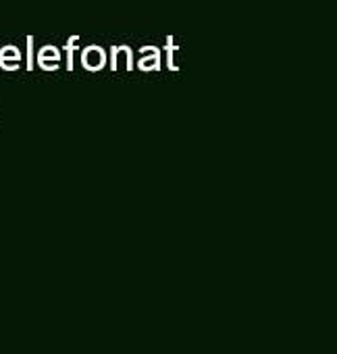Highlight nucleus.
I'll use <instances>...</instances> for the list:
<instances>
[{
    "label": "nucleus",
    "mask_w": 337,
    "mask_h": 354,
    "mask_svg": "<svg viewBox=\"0 0 337 354\" xmlns=\"http://www.w3.org/2000/svg\"><path fill=\"white\" fill-rule=\"evenodd\" d=\"M81 63L86 65V69L98 71V69L104 67L106 55H104V50H102L100 46H88V48L84 50V55H81Z\"/></svg>",
    "instance_id": "f257e3e1"
},
{
    "label": "nucleus",
    "mask_w": 337,
    "mask_h": 354,
    "mask_svg": "<svg viewBox=\"0 0 337 354\" xmlns=\"http://www.w3.org/2000/svg\"><path fill=\"white\" fill-rule=\"evenodd\" d=\"M59 50L55 46H44L40 53H38V65L44 69V71H57L59 69Z\"/></svg>",
    "instance_id": "f03ea898"
},
{
    "label": "nucleus",
    "mask_w": 337,
    "mask_h": 354,
    "mask_svg": "<svg viewBox=\"0 0 337 354\" xmlns=\"http://www.w3.org/2000/svg\"><path fill=\"white\" fill-rule=\"evenodd\" d=\"M144 57L137 61V67L142 71H158L160 69V53L158 48H142Z\"/></svg>",
    "instance_id": "7ed1b4c3"
},
{
    "label": "nucleus",
    "mask_w": 337,
    "mask_h": 354,
    "mask_svg": "<svg viewBox=\"0 0 337 354\" xmlns=\"http://www.w3.org/2000/svg\"><path fill=\"white\" fill-rule=\"evenodd\" d=\"M19 59H21V55L15 46H5L3 53H0V67L7 71H15V69H19Z\"/></svg>",
    "instance_id": "20e7f679"
},
{
    "label": "nucleus",
    "mask_w": 337,
    "mask_h": 354,
    "mask_svg": "<svg viewBox=\"0 0 337 354\" xmlns=\"http://www.w3.org/2000/svg\"><path fill=\"white\" fill-rule=\"evenodd\" d=\"M125 59V65H127V69H131V65H133V61H131V50H129V46H117V48H113L110 50V69L113 71H117L119 67H117V63H119V59Z\"/></svg>",
    "instance_id": "39448f33"
},
{
    "label": "nucleus",
    "mask_w": 337,
    "mask_h": 354,
    "mask_svg": "<svg viewBox=\"0 0 337 354\" xmlns=\"http://www.w3.org/2000/svg\"><path fill=\"white\" fill-rule=\"evenodd\" d=\"M75 44H77V38H73L71 42H69V46H67V69L69 71H73V53H75Z\"/></svg>",
    "instance_id": "423d86ee"
},
{
    "label": "nucleus",
    "mask_w": 337,
    "mask_h": 354,
    "mask_svg": "<svg viewBox=\"0 0 337 354\" xmlns=\"http://www.w3.org/2000/svg\"><path fill=\"white\" fill-rule=\"evenodd\" d=\"M32 44H34V40L30 38V40H28V69H30V71L34 69V57H32Z\"/></svg>",
    "instance_id": "0eeeda50"
}]
</instances>
